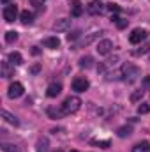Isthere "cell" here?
I'll use <instances>...</instances> for the list:
<instances>
[{
	"mask_svg": "<svg viewBox=\"0 0 150 152\" xmlns=\"http://www.w3.org/2000/svg\"><path fill=\"white\" fill-rule=\"evenodd\" d=\"M106 7H108V11H111V12H118V11H120V7L115 5V4H108Z\"/></svg>",
	"mask_w": 150,
	"mask_h": 152,
	"instance_id": "30",
	"label": "cell"
},
{
	"mask_svg": "<svg viewBox=\"0 0 150 152\" xmlns=\"http://www.w3.org/2000/svg\"><path fill=\"white\" fill-rule=\"evenodd\" d=\"M46 112H48V115H50L51 118H60V117H64V115H66L62 108L58 110V108H55V106H48V110H46Z\"/></svg>",
	"mask_w": 150,
	"mask_h": 152,
	"instance_id": "15",
	"label": "cell"
},
{
	"mask_svg": "<svg viewBox=\"0 0 150 152\" xmlns=\"http://www.w3.org/2000/svg\"><path fill=\"white\" fill-rule=\"evenodd\" d=\"M92 62H94V58H92L90 55L81 57V58H79V67H81V69H88V67H92Z\"/></svg>",
	"mask_w": 150,
	"mask_h": 152,
	"instance_id": "18",
	"label": "cell"
},
{
	"mask_svg": "<svg viewBox=\"0 0 150 152\" xmlns=\"http://www.w3.org/2000/svg\"><path fill=\"white\" fill-rule=\"evenodd\" d=\"M7 62H9L11 66H21V64H23V57H21V53H18V51H12V53H9V57H7Z\"/></svg>",
	"mask_w": 150,
	"mask_h": 152,
	"instance_id": "11",
	"label": "cell"
},
{
	"mask_svg": "<svg viewBox=\"0 0 150 152\" xmlns=\"http://www.w3.org/2000/svg\"><path fill=\"white\" fill-rule=\"evenodd\" d=\"M99 36H101V32H92L90 36H87V37H81V39H79V41H78V42L74 44V50H76V48H83V46H88L90 42H94V41L99 37Z\"/></svg>",
	"mask_w": 150,
	"mask_h": 152,
	"instance_id": "9",
	"label": "cell"
},
{
	"mask_svg": "<svg viewBox=\"0 0 150 152\" xmlns=\"http://www.w3.org/2000/svg\"><path fill=\"white\" fill-rule=\"evenodd\" d=\"M7 96H9L11 99H18V97H21V96H23V85H21L20 81L11 83V85H9V90H7Z\"/></svg>",
	"mask_w": 150,
	"mask_h": 152,
	"instance_id": "5",
	"label": "cell"
},
{
	"mask_svg": "<svg viewBox=\"0 0 150 152\" xmlns=\"http://www.w3.org/2000/svg\"><path fill=\"white\" fill-rule=\"evenodd\" d=\"M111 50H113V41H110V39L99 41V44H97V53L99 55H108Z\"/></svg>",
	"mask_w": 150,
	"mask_h": 152,
	"instance_id": "8",
	"label": "cell"
},
{
	"mask_svg": "<svg viewBox=\"0 0 150 152\" xmlns=\"http://www.w3.org/2000/svg\"><path fill=\"white\" fill-rule=\"evenodd\" d=\"M2 151L4 152H18V149L12 143H2Z\"/></svg>",
	"mask_w": 150,
	"mask_h": 152,
	"instance_id": "25",
	"label": "cell"
},
{
	"mask_svg": "<svg viewBox=\"0 0 150 152\" xmlns=\"http://www.w3.org/2000/svg\"><path fill=\"white\" fill-rule=\"evenodd\" d=\"M143 94H145V90H136V92H133V94H131V103H138V101L143 97Z\"/></svg>",
	"mask_w": 150,
	"mask_h": 152,
	"instance_id": "23",
	"label": "cell"
},
{
	"mask_svg": "<svg viewBox=\"0 0 150 152\" xmlns=\"http://www.w3.org/2000/svg\"><path fill=\"white\" fill-rule=\"evenodd\" d=\"M106 9H108V7H106L101 0H94V2H90V4L87 5V12L92 14V16H99V14H103Z\"/></svg>",
	"mask_w": 150,
	"mask_h": 152,
	"instance_id": "3",
	"label": "cell"
},
{
	"mask_svg": "<svg viewBox=\"0 0 150 152\" xmlns=\"http://www.w3.org/2000/svg\"><path fill=\"white\" fill-rule=\"evenodd\" d=\"M2 76L4 78H11L12 76V69H11V64L9 62H4L2 64Z\"/></svg>",
	"mask_w": 150,
	"mask_h": 152,
	"instance_id": "21",
	"label": "cell"
},
{
	"mask_svg": "<svg viewBox=\"0 0 150 152\" xmlns=\"http://www.w3.org/2000/svg\"><path fill=\"white\" fill-rule=\"evenodd\" d=\"M12 0H2V4H11Z\"/></svg>",
	"mask_w": 150,
	"mask_h": 152,
	"instance_id": "33",
	"label": "cell"
},
{
	"mask_svg": "<svg viewBox=\"0 0 150 152\" xmlns=\"http://www.w3.org/2000/svg\"><path fill=\"white\" fill-rule=\"evenodd\" d=\"M88 87H90V83L85 76H76L73 80V90H76V92H85Z\"/></svg>",
	"mask_w": 150,
	"mask_h": 152,
	"instance_id": "6",
	"label": "cell"
},
{
	"mask_svg": "<svg viewBox=\"0 0 150 152\" xmlns=\"http://www.w3.org/2000/svg\"><path fill=\"white\" fill-rule=\"evenodd\" d=\"M81 99L78 97V96H69V97H66V101L62 103V110H64V113L66 115H71V113H76L79 108H81Z\"/></svg>",
	"mask_w": 150,
	"mask_h": 152,
	"instance_id": "1",
	"label": "cell"
},
{
	"mask_svg": "<svg viewBox=\"0 0 150 152\" xmlns=\"http://www.w3.org/2000/svg\"><path fill=\"white\" fill-rule=\"evenodd\" d=\"M42 44H44L46 48H50V50H57V48L60 46V39L58 37H46L42 41Z\"/></svg>",
	"mask_w": 150,
	"mask_h": 152,
	"instance_id": "14",
	"label": "cell"
},
{
	"mask_svg": "<svg viewBox=\"0 0 150 152\" xmlns=\"http://www.w3.org/2000/svg\"><path fill=\"white\" fill-rule=\"evenodd\" d=\"M71 152H78V151H71Z\"/></svg>",
	"mask_w": 150,
	"mask_h": 152,
	"instance_id": "35",
	"label": "cell"
},
{
	"mask_svg": "<svg viewBox=\"0 0 150 152\" xmlns=\"http://www.w3.org/2000/svg\"><path fill=\"white\" fill-rule=\"evenodd\" d=\"M37 152H48V138L41 136L37 140Z\"/></svg>",
	"mask_w": 150,
	"mask_h": 152,
	"instance_id": "20",
	"label": "cell"
},
{
	"mask_svg": "<svg viewBox=\"0 0 150 152\" xmlns=\"http://www.w3.org/2000/svg\"><path fill=\"white\" fill-rule=\"evenodd\" d=\"M133 133V129L129 127V126H124V127H118V131H117V134L120 136V138H125V136H129Z\"/></svg>",
	"mask_w": 150,
	"mask_h": 152,
	"instance_id": "22",
	"label": "cell"
},
{
	"mask_svg": "<svg viewBox=\"0 0 150 152\" xmlns=\"http://www.w3.org/2000/svg\"><path fill=\"white\" fill-rule=\"evenodd\" d=\"M141 83H143V88H147V90H149V88H150V76H145Z\"/></svg>",
	"mask_w": 150,
	"mask_h": 152,
	"instance_id": "31",
	"label": "cell"
},
{
	"mask_svg": "<svg viewBox=\"0 0 150 152\" xmlns=\"http://www.w3.org/2000/svg\"><path fill=\"white\" fill-rule=\"evenodd\" d=\"M0 115H2V118H4L5 122H9V124H12V126H18V118H16L14 115H11L9 112L2 110V112H0Z\"/></svg>",
	"mask_w": 150,
	"mask_h": 152,
	"instance_id": "17",
	"label": "cell"
},
{
	"mask_svg": "<svg viewBox=\"0 0 150 152\" xmlns=\"http://www.w3.org/2000/svg\"><path fill=\"white\" fill-rule=\"evenodd\" d=\"M18 16V7L16 5H5L4 7V20L7 23H12Z\"/></svg>",
	"mask_w": 150,
	"mask_h": 152,
	"instance_id": "7",
	"label": "cell"
},
{
	"mask_svg": "<svg viewBox=\"0 0 150 152\" xmlns=\"http://www.w3.org/2000/svg\"><path fill=\"white\" fill-rule=\"evenodd\" d=\"M79 36H81V32H79V30H74V32L67 34V41H69V42H73V41H76Z\"/></svg>",
	"mask_w": 150,
	"mask_h": 152,
	"instance_id": "27",
	"label": "cell"
},
{
	"mask_svg": "<svg viewBox=\"0 0 150 152\" xmlns=\"http://www.w3.org/2000/svg\"><path fill=\"white\" fill-rule=\"evenodd\" d=\"M16 39H18V34H16V32H7V34H5V41H7V42H14Z\"/></svg>",
	"mask_w": 150,
	"mask_h": 152,
	"instance_id": "28",
	"label": "cell"
},
{
	"mask_svg": "<svg viewBox=\"0 0 150 152\" xmlns=\"http://www.w3.org/2000/svg\"><path fill=\"white\" fill-rule=\"evenodd\" d=\"M20 20H21L23 25H30V23L34 21V14H32L30 11H23V12L20 14Z\"/></svg>",
	"mask_w": 150,
	"mask_h": 152,
	"instance_id": "16",
	"label": "cell"
},
{
	"mask_svg": "<svg viewBox=\"0 0 150 152\" xmlns=\"http://www.w3.org/2000/svg\"><path fill=\"white\" fill-rule=\"evenodd\" d=\"M71 14H73L74 18H78V16L83 14V5H81L79 0H71Z\"/></svg>",
	"mask_w": 150,
	"mask_h": 152,
	"instance_id": "12",
	"label": "cell"
},
{
	"mask_svg": "<svg viewBox=\"0 0 150 152\" xmlns=\"http://www.w3.org/2000/svg\"><path fill=\"white\" fill-rule=\"evenodd\" d=\"M149 36V32L145 28H134L131 34H129V42L131 44H140L141 41H145Z\"/></svg>",
	"mask_w": 150,
	"mask_h": 152,
	"instance_id": "4",
	"label": "cell"
},
{
	"mask_svg": "<svg viewBox=\"0 0 150 152\" xmlns=\"http://www.w3.org/2000/svg\"><path fill=\"white\" fill-rule=\"evenodd\" d=\"M111 21H115V23H117V27H118V28L127 27V20H122V18H118V16H111Z\"/></svg>",
	"mask_w": 150,
	"mask_h": 152,
	"instance_id": "24",
	"label": "cell"
},
{
	"mask_svg": "<svg viewBox=\"0 0 150 152\" xmlns=\"http://www.w3.org/2000/svg\"><path fill=\"white\" fill-rule=\"evenodd\" d=\"M133 152H150V143L149 142H141V143L133 147Z\"/></svg>",
	"mask_w": 150,
	"mask_h": 152,
	"instance_id": "19",
	"label": "cell"
},
{
	"mask_svg": "<svg viewBox=\"0 0 150 152\" xmlns=\"http://www.w3.org/2000/svg\"><path fill=\"white\" fill-rule=\"evenodd\" d=\"M60 92H62V85H60V83H51V85L48 87V90H46V96H48V97H57Z\"/></svg>",
	"mask_w": 150,
	"mask_h": 152,
	"instance_id": "13",
	"label": "cell"
},
{
	"mask_svg": "<svg viewBox=\"0 0 150 152\" xmlns=\"http://www.w3.org/2000/svg\"><path fill=\"white\" fill-rule=\"evenodd\" d=\"M53 152H64V151H60V149H58V151H53Z\"/></svg>",
	"mask_w": 150,
	"mask_h": 152,
	"instance_id": "34",
	"label": "cell"
},
{
	"mask_svg": "<svg viewBox=\"0 0 150 152\" xmlns=\"http://www.w3.org/2000/svg\"><path fill=\"white\" fill-rule=\"evenodd\" d=\"M120 75H122L124 80H127V81H134L136 76L140 75V69L136 66H133V64H124L122 69H120Z\"/></svg>",
	"mask_w": 150,
	"mask_h": 152,
	"instance_id": "2",
	"label": "cell"
},
{
	"mask_svg": "<svg viewBox=\"0 0 150 152\" xmlns=\"http://www.w3.org/2000/svg\"><path fill=\"white\" fill-rule=\"evenodd\" d=\"M94 143L99 145V147H103V149H108V147H110V142H108V140H101V142L97 140V142H94Z\"/></svg>",
	"mask_w": 150,
	"mask_h": 152,
	"instance_id": "29",
	"label": "cell"
},
{
	"mask_svg": "<svg viewBox=\"0 0 150 152\" xmlns=\"http://www.w3.org/2000/svg\"><path fill=\"white\" fill-rule=\"evenodd\" d=\"M30 2H32V4H34V5H41V4H42V2H44V0H30Z\"/></svg>",
	"mask_w": 150,
	"mask_h": 152,
	"instance_id": "32",
	"label": "cell"
},
{
	"mask_svg": "<svg viewBox=\"0 0 150 152\" xmlns=\"http://www.w3.org/2000/svg\"><path fill=\"white\" fill-rule=\"evenodd\" d=\"M149 112H150V104H147V103H141V104L138 106V113L145 115V113H149Z\"/></svg>",
	"mask_w": 150,
	"mask_h": 152,
	"instance_id": "26",
	"label": "cell"
},
{
	"mask_svg": "<svg viewBox=\"0 0 150 152\" xmlns=\"http://www.w3.org/2000/svg\"><path fill=\"white\" fill-rule=\"evenodd\" d=\"M53 28H55L57 32H66V30L71 28V20H67V18H60V20H57V21L53 23Z\"/></svg>",
	"mask_w": 150,
	"mask_h": 152,
	"instance_id": "10",
	"label": "cell"
}]
</instances>
